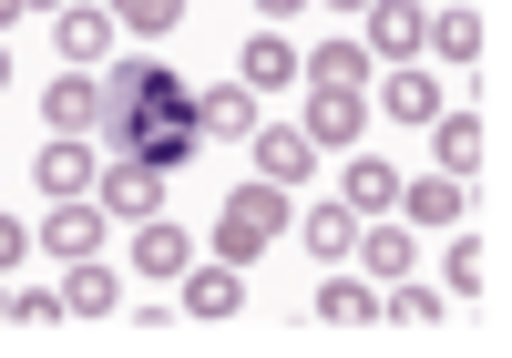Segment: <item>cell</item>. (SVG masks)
I'll return each instance as SVG.
<instances>
[{
  "mask_svg": "<svg viewBox=\"0 0 512 358\" xmlns=\"http://www.w3.org/2000/svg\"><path fill=\"white\" fill-rule=\"evenodd\" d=\"M0 318H11V297H0Z\"/></svg>",
  "mask_w": 512,
  "mask_h": 358,
  "instance_id": "e575fe53",
  "label": "cell"
},
{
  "mask_svg": "<svg viewBox=\"0 0 512 358\" xmlns=\"http://www.w3.org/2000/svg\"><path fill=\"white\" fill-rule=\"evenodd\" d=\"M185 307H195V318H236V307H246V287H236V266H185Z\"/></svg>",
  "mask_w": 512,
  "mask_h": 358,
  "instance_id": "2e32d148",
  "label": "cell"
},
{
  "mask_svg": "<svg viewBox=\"0 0 512 358\" xmlns=\"http://www.w3.org/2000/svg\"><path fill=\"white\" fill-rule=\"evenodd\" d=\"M0 82H11V52H0Z\"/></svg>",
  "mask_w": 512,
  "mask_h": 358,
  "instance_id": "836d02e7",
  "label": "cell"
},
{
  "mask_svg": "<svg viewBox=\"0 0 512 358\" xmlns=\"http://www.w3.org/2000/svg\"><path fill=\"white\" fill-rule=\"evenodd\" d=\"M379 318H390V328H441V297H431V287H410V277H390Z\"/></svg>",
  "mask_w": 512,
  "mask_h": 358,
  "instance_id": "603a6c76",
  "label": "cell"
},
{
  "mask_svg": "<svg viewBox=\"0 0 512 358\" xmlns=\"http://www.w3.org/2000/svg\"><path fill=\"white\" fill-rule=\"evenodd\" d=\"M31 174H41V195H82V185H93L103 164L82 154V133H52V144H41V164H31Z\"/></svg>",
  "mask_w": 512,
  "mask_h": 358,
  "instance_id": "8fae6325",
  "label": "cell"
},
{
  "mask_svg": "<svg viewBox=\"0 0 512 358\" xmlns=\"http://www.w3.org/2000/svg\"><path fill=\"white\" fill-rule=\"evenodd\" d=\"M369 113H390V123H431V113H441V82H420V72L400 62V82H379Z\"/></svg>",
  "mask_w": 512,
  "mask_h": 358,
  "instance_id": "e0dca14e",
  "label": "cell"
},
{
  "mask_svg": "<svg viewBox=\"0 0 512 358\" xmlns=\"http://www.w3.org/2000/svg\"><path fill=\"white\" fill-rule=\"evenodd\" d=\"M420 41H431L441 62H482V21H472V11H441V21L420 31Z\"/></svg>",
  "mask_w": 512,
  "mask_h": 358,
  "instance_id": "cb8c5ba5",
  "label": "cell"
},
{
  "mask_svg": "<svg viewBox=\"0 0 512 358\" xmlns=\"http://www.w3.org/2000/svg\"><path fill=\"white\" fill-rule=\"evenodd\" d=\"M41 113H52V133H93V113H103V82H52V93H41Z\"/></svg>",
  "mask_w": 512,
  "mask_h": 358,
  "instance_id": "44dd1931",
  "label": "cell"
},
{
  "mask_svg": "<svg viewBox=\"0 0 512 358\" xmlns=\"http://www.w3.org/2000/svg\"><path fill=\"white\" fill-rule=\"evenodd\" d=\"M420 31H431V11H420V0H369V41H359V52L410 62V52H420Z\"/></svg>",
  "mask_w": 512,
  "mask_h": 358,
  "instance_id": "ba28073f",
  "label": "cell"
},
{
  "mask_svg": "<svg viewBox=\"0 0 512 358\" xmlns=\"http://www.w3.org/2000/svg\"><path fill=\"white\" fill-rule=\"evenodd\" d=\"M400 215H410V226H461V174H420V185H400Z\"/></svg>",
  "mask_w": 512,
  "mask_h": 358,
  "instance_id": "9a60e30c",
  "label": "cell"
},
{
  "mask_svg": "<svg viewBox=\"0 0 512 358\" xmlns=\"http://www.w3.org/2000/svg\"><path fill=\"white\" fill-rule=\"evenodd\" d=\"M297 236H308L318 266H338V256H359V215H349V205H308V215H297Z\"/></svg>",
  "mask_w": 512,
  "mask_h": 358,
  "instance_id": "4fadbf2b",
  "label": "cell"
},
{
  "mask_svg": "<svg viewBox=\"0 0 512 358\" xmlns=\"http://www.w3.org/2000/svg\"><path fill=\"white\" fill-rule=\"evenodd\" d=\"M236 82H246V93H267V82H297V41L256 31V41H246V62H236Z\"/></svg>",
  "mask_w": 512,
  "mask_h": 358,
  "instance_id": "ffe728a7",
  "label": "cell"
},
{
  "mask_svg": "<svg viewBox=\"0 0 512 358\" xmlns=\"http://www.w3.org/2000/svg\"><path fill=\"white\" fill-rule=\"evenodd\" d=\"M93 205L144 226V215H154V174H144V164H103V174H93Z\"/></svg>",
  "mask_w": 512,
  "mask_h": 358,
  "instance_id": "5bb4252c",
  "label": "cell"
},
{
  "mask_svg": "<svg viewBox=\"0 0 512 358\" xmlns=\"http://www.w3.org/2000/svg\"><path fill=\"white\" fill-rule=\"evenodd\" d=\"M277 236H287V185H267V174H256V185H236L226 215H216V256L246 266L256 246H277Z\"/></svg>",
  "mask_w": 512,
  "mask_h": 358,
  "instance_id": "7a4b0ae2",
  "label": "cell"
},
{
  "mask_svg": "<svg viewBox=\"0 0 512 358\" xmlns=\"http://www.w3.org/2000/svg\"><path fill=\"white\" fill-rule=\"evenodd\" d=\"M11 328H62V287H21L11 297Z\"/></svg>",
  "mask_w": 512,
  "mask_h": 358,
  "instance_id": "4316f807",
  "label": "cell"
},
{
  "mask_svg": "<svg viewBox=\"0 0 512 358\" xmlns=\"http://www.w3.org/2000/svg\"><path fill=\"white\" fill-rule=\"evenodd\" d=\"M338 205H349V215H390L400 205V174L390 164H349V174H338Z\"/></svg>",
  "mask_w": 512,
  "mask_h": 358,
  "instance_id": "d6986e66",
  "label": "cell"
},
{
  "mask_svg": "<svg viewBox=\"0 0 512 358\" xmlns=\"http://www.w3.org/2000/svg\"><path fill=\"white\" fill-rule=\"evenodd\" d=\"M431 144H441V174H461V185H472V174H482V123L472 113H431Z\"/></svg>",
  "mask_w": 512,
  "mask_h": 358,
  "instance_id": "7c38bea8",
  "label": "cell"
},
{
  "mask_svg": "<svg viewBox=\"0 0 512 358\" xmlns=\"http://www.w3.org/2000/svg\"><path fill=\"white\" fill-rule=\"evenodd\" d=\"M441 277H451V297H472V287L492 277V266H482V246H472V236H461V246H451V266H441Z\"/></svg>",
  "mask_w": 512,
  "mask_h": 358,
  "instance_id": "83f0119b",
  "label": "cell"
},
{
  "mask_svg": "<svg viewBox=\"0 0 512 358\" xmlns=\"http://www.w3.org/2000/svg\"><path fill=\"white\" fill-rule=\"evenodd\" d=\"M328 11H369V0H328Z\"/></svg>",
  "mask_w": 512,
  "mask_h": 358,
  "instance_id": "1f68e13d",
  "label": "cell"
},
{
  "mask_svg": "<svg viewBox=\"0 0 512 358\" xmlns=\"http://www.w3.org/2000/svg\"><path fill=\"white\" fill-rule=\"evenodd\" d=\"M195 144H256V93H246V82L195 93Z\"/></svg>",
  "mask_w": 512,
  "mask_h": 358,
  "instance_id": "52a82bcc",
  "label": "cell"
},
{
  "mask_svg": "<svg viewBox=\"0 0 512 358\" xmlns=\"http://www.w3.org/2000/svg\"><path fill=\"white\" fill-rule=\"evenodd\" d=\"M256 174H267V185H308V174H318V144H308V133H297V123H256Z\"/></svg>",
  "mask_w": 512,
  "mask_h": 358,
  "instance_id": "3957f363",
  "label": "cell"
},
{
  "mask_svg": "<svg viewBox=\"0 0 512 358\" xmlns=\"http://www.w3.org/2000/svg\"><path fill=\"white\" fill-rule=\"evenodd\" d=\"M256 11H267V21H287V11H308V0H256Z\"/></svg>",
  "mask_w": 512,
  "mask_h": 358,
  "instance_id": "f546056e",
  "label": "cell"
},
{
  "mask_svg": "<svg viewBox=\"0 0 512 358\" xmlns=\"http://www.w3.org/2000/svg\"><path fill=\"white\" fill-rule=\"evenodd\" d=\"M103 144L113 164H144V174H175L195 154V82L175 62H113L103 72Z\"/></svg>",
  "mask_w": 512,
  "mask_h": 358,
  "instance_id": "6da1fadb",
  "label": "cell"
},
{
  "mask_svg": "<svg viewBox=\"0 0 512 358\" xmlns=\"http://www.w3.org/2000/svg\"><path fill=\"white\" fill-rule=\"evenodd\" d=\"M113 21H123V31H175L185 0H113Z\"/></svg>",
  "mask_w": 512,
  "mask_h": 358,
  "instance_id": "484cf974",
  "label": "cell"
},
{
  "mask_svg": "<svg viewBox=\"0 0 512 358\" xmlns=\"http://www.w3.org/2000/svg\"><path fill=\"white\" fill-rule=\"evenodd\" d=\"M103 226H113L103 205H82V195H52V226H41V246H52V256H93V246H103Z\"/></svg>",
  "mask_w": 512,
  "mask_h": 358,
  "instance_id": "30bf717a",
  "label": "cell"
},
{
  "mask_svg": "<svg viewBox=\"0 0 512 358\" xmlns=\"http://www.w3.org/2000/svg\"><path fill=\"white\" fill-rule=\"evenodd\" d=\"M297 72H308V82H338V93H359V82H369V52H359V41H328V52H308Z\"/></svg>",
  "mask_w": 512,
  "mask_h": 358,
  "instance_id": "7402d4cb",
  "label": "cell"
},
{
  "mask_svg": "<svg viewBox=\"0 0 512 358\" xmlns=\"http://www.w3.org/2000/svg\"><path fill=\"white\" fill-rule=\"evenodd\" d=\"M359 123H369V93H338V82H308V144H359Z\"/></svg>",
  "mask_w": 512,
  "mask_h": 358,
  "instance_id": "8992f818",
  "label": "cell"
},
{
  "mask_svg": "<svg viewBox=\"0 0 512 358\" xmlns=\"http://www.w3.org/2000/svg\"><path fill=\"white\" fill-rule=\"evenodd\" d=\"M379 318V287L359 277H318V328H369Z\"/></svg>",
  "mask_w": 512,
  "mask_h": 358,
  "instance_id": "ac0fdd59",
  "label": "cell"
},
{
  "mask_svg": "<svg viewBox=\"0 0 512 358\" xmlns=\"http://www.w3.org/2000/svg\"><path fill=\"white\" fill-rule=\"evenodd\" d=\"M11 21H21V0H0V31H11Z\"/></svg>",
  "mask_w": 512,
  "mask_h": 358,
  "instance_id": "4dcf8cb0",
  "label": "cell"
},
{
  "mask_svg": "<svg viewBox=\"0 0 512 358\" xmlns=\"http://www.w3.org/2000/svg\"><path fill=\"white\" fill-rule=\"evenodd\" d=\"M123 307V277L103 256H72V277H62V318H113Z\"/></svg>",
  "mask_w": 512,
  "mask_h": 358,
  "instance_id": "9c48e42d",
  "label": "cell"
},
{
  "mask_svg": "<svg viewBox=\"0 0 512 358\" xmlns=\"http://www.w3.org/2000/svg\"><path fill=\"white\" fill-rule=\"evenodd\" d=\"M359 256H369V277H410V226H369Z\"/></svg>",
  "mask_w": 512,
  "mask_h": 358,
  "instance_id": "d4e9b609",
  "label": "cell"
},
{
  "mask_svg": "<svg viewBox=\"0 0 512 358\" xmlns=\"http://www.w3.org/2000/svg\"><path fill=\"white\" fill-rule=\"evenodd\" d=\"M21 11H62V0H21Z\"/></svg>",
  "mask_w": 512,
  "mask_h": 358,
  "instance_id": "d6a6232c",
  "label": "cell"
},
{
  "mask_svg": "<svg viewBox=\"0 0 512 358\" xmlns=\"http://www.w3.org/2000/svg\"><path fill=\"white\" fill-rule=\"evenodd\" d=\"M134 266H144L154 287H175L185 266H195V236L175 226V215H144V226H134Z\"/></svg>",
  "mask_w": 512,
  "mask_h": 358,
  "instance_id": "5b68a950",
  "label": "cell"
},
{
  "mask_svg": "<svg viewBox=\"0 0 512 358\" xmlns=\"http://www.w3.org/2000/svg\"><path fill=\"white\" fill-rule=\"evenodd\" d=\"M21 256H31V236L11 226V215H0V277H11V266H21Z\"/></svg>",
  "mask_w": 512,
  "mask_h": 358,
  "instance_id": "f1b7e54d",
  "label": "cell"
},
{
  "mask_svg": "<svg viewBox=\"0 0 512 358\" xmlns=\"http://www.w3.org/2000/svg\"><path fill=\"white\" fill-rule=\"evenodd\" d=\"M52 41H62L72 72H93V62L113 52V11H93V0H62V11H52Z\"/></svg>",
  "mask_w": 512,
  "mask_h": 358,
  "instance_id": "277c9868",
  "label": "cell"
}]
</instances>
